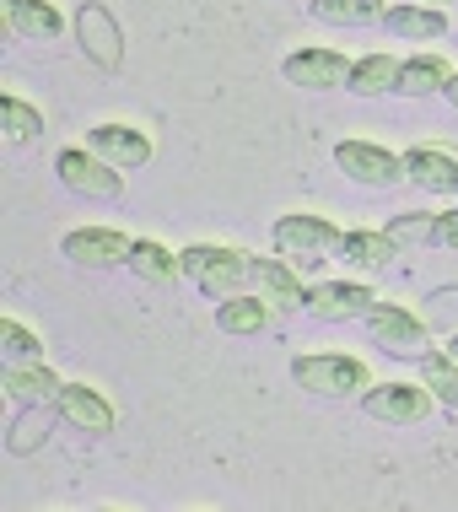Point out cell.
<instances>
[{
	"label": "cell",
	"instance_id": "9",
	"mask_svg": "<svg viewBox=\"0 0 458 512\" xmlns=\"http://www.w3.org/2000/svg\"><path fill=\"white\" fill-rule=\"evenodd\" d=\"M130 248L135 243L114 227H81L60 243V254L71 259V265H130Z\"/></svg>",
	"mask_w": 458,
	"mask_h": 512
},
{
	"label": "cell",
	"instance_id": "28",
	"mask_svg": "<svg viewBox=\"0 0 458 512\" xmlns=\"http://www.w3.org/2000/svg\"><path fill=\"white\" fill-rule=\"evenodd\" d=\"M388 238L394 243H437V216H399L388 227Z\"/></svg>",
	"mask_w": 458,
	"mask_h": 512
},
{
	"label": "cell",
	"instance_id": "10",
	"mask_svg": "<svg viewBox=\"0 0 458 512\" xmlns=\"http://www.w3.org/2000/svg\"><path fill=\"white\" fill-rule=\"evenodd\" d=\"M372 297L367 286H356V281H324V286H313L308 292V308L313 318H324V324H340V318H356V313H372Z\"/></svg>",
	"mask_w": 458,
	"mask_h": 512
},
{
	"label": "cell",
	"instance_id": "5",
	"mask_svg": "<svg viewBox=\"0 0 458 512\" xmlns=\"http://www.w3.org/2000/svg\"><path fill=\"white\" fill-rule=\"evenodd\" d=\"M335 162H340V173H351L367 189H388L405 178V157H394L388 146H372V141H340Z\"/></svg>",
	"mask_w": 458,
	"mask_h": 512
},
{
	"label": "cell",
	"instance_id": "15",
	"mask_svg": "<svg viewBox=\"0 0 458 512\" xmlns=\"http://www.w3.org/2000/svg\"><path fill=\"white\" fill-rule=\"evenodd\" d=\"M76 27H81V44H87V54L103 71H114L119 65V27H114V17H108L103 6H81V17H76Z\"/></svg>",
	"mask_w": 458,
	"mask_h": 512
},
{
	"label": "cell",
	"instance_id": "7",
	"mask_svg": "<svg viewBox=\"0 0 458 512\" xmlns=\"http://www.w3.org/2000/svg\"><path fill=\"white\" fill-rule=\"evenodd\" d=\"M362 410L372 415V421H388V426H415V421H426V410H432V389L383 383V389H367Z\"/></svg>",
	"mask_w": 458,
	"mask_h": 512
},
{
	"label": "cell",
	"instance_id": "33",
	"mask_svg": "<svg viewBox=\"0 0 458 512\" xmlns=\"http://www.w3.org/2000/svg\"><path fill=\"white\" fill-rule=\"evenodd\" d=\"M421 6H437V11H442V6H448V0H421Z\"/></svg>",
	"mask_w": 458,
	"mask_h": 512
},
{
	"label": "cell",
	"instance_id": "27",
	"mask_svg": "<svg viewBox=\"0 0 458 512\" xmlns=\"http://www.w3.org/2000/svg\"><path fill=\"white\" fill-rule=\"evenodd\" d=\"M0 351H6V362H33L44 345H38V335L22 329L17 318H0Z\"/></svg>",
	"mask_w": 458,
	"mask_h": 512
},
{
	"label": "cell",
	"instance_id": "31",
	"mask_svg": "<svg viewBox=\"0 0 458 512\" xmlns=\"http://www.w3.org/2000/svg\"><path fill=\"white\" fill-rule=\"evenodd\" d=\"M442 92H448V103L458 108V76H448V87H442Z\"/></svg>",
	"mask_w": 458,
	"mask_h": 512
},
{
	"label": "cell",
	"instance_id": "16",
	"mask_svg": "<svg viewBox=\"0 0 458 512\" xmlns=\"http://www.w3.org/2000/svg\"><path fill=\"white\" fill-rule=\"evenodd\" d=\"M6 27L22 38H60L65 22L49 0H6Z\"/></svg>",
	"mask_w": 458,
	"mask_h": 512
},
{
	"label": "cell",
	"instance_id": "24",
	"mask_svg": "<svg viewBox=\"0 0 458 512\" xmlns=\"http://www.w3.org/2000/svg\"><path fill=\"white\" fill-rule=\"evenodd\" d=\"M421 378H426V389H432L437 405L458 410V362L448 351H426L421 356Z\"/></svg>",
	"mask_w": 458,
	"mask_h": 512
},
{
	"label": "cell",
	"instance_id": "23",
	"mask_svg": "<svg viewBox=\"0 0 458 512\" xmlns=\"http://www.w3.org/2000/svg\"><path fill=\"white\" fill-rule=\"evenodd\" d=\"M399 81V60H388V54H367V60L351 65V81L345 87L362 92V98H378V92H388Z\"/></svg>",
	"mask_w": 458,
	"mask_h": 512
},
{
	"label": "cell",
	"instance_id": "12",
	"mask_svg": "<svg viewBox=\"0 0 458 512\" xmlns=\"http://www.w3.org/2000/svg\"><path fill=\"white\" fill-rule=\"evenodd\" d=\"M405 178L421 189H432V195H458V157L437 146H410L405 151Z\"/></svg>",
	"mask_w": 458,
	"mask_h": 512
},
{
	"label": "cell",
	"instance_id": "19",
	"mask_svg": "<svg viewBox=\"0 0 458 512\" xmlns=\"http://www.w3.org/2000/svg\"><path fill=\"white\" fill-rule=\"evenodd\" d=\"M270 324V308H265V297H227L216 308V329L221 335H259V329Z\"/></svg>",
	"mask_w": 458,
	"mask_h": 512
},
{
	"label": "cell",
	"instance_id": "11",
	"mask_svg": "<svg viewBox=\"0 0 458 512\" xmlns=\"http://www.w3.org/2000/svg\"><path fill=\"white\" fill-rule=\"evenodd\" d=\"M87 146L97 151L103 162H114V168H146L151 162V141L141 130H130V124H97V130L87 135Z\"/></svg>",
	"mask_w": 458,
	"mask_h": 512
},
{
	"label": "cell",
	"instance_id": "13",
	"mask_svg": "<svg viewBox=\"0 0 458 512\" xmlns=\"http://www.w3.org/2000/svg\"><path fill=\"white\" fill-rule=\"evenodd\" d=\"M248 286L265 302H275V308H302V302H308V292L297 286V275H291V265H281V259H248Z\"/></svg>",
	"mask_w": 458,
	"mask_h": 512
},
{
	"label": "cell",
	"instance_id": "2",
	"mask_svg": "<svg viewBox=\"0 0 458 512\" xmlns=\"http://www.w3.org/2000/svg\"><path fill=\"white\" fill-rule=\"evenodd\" d=\"M291 378L308 394L340 399V394L367 389V362H356V356H297V362H291Z\"/></svg>",
	"mask_w": 458,
	"mask_h": 512
},
{
	"label": "cell",
	"instance_id": "30",
	"mask_svg": "<svg viewBox=\"0 0 458 512\" xmlns=\"http://www.w3.org/2000/svg\"><path fill=\"white\" fill-rule=\"evenodd\" d=\"M432 302H437V308H432V324H437V318H453V313H458V286H453V292H437Z\"/></svg>",
	"mask_w": 458,
	"mask_h": 512
},
{
	"label": "cell",
	"instance_id": "26",
	"mask_svg": "<svg viewBox=\"0 0 458 512\" xmlns=\"http://www.w3.org/2000/svg\"><path fill=\"white\" fill-rule=\"evenodd\" d=\"M0 114H6V141H27V135L44 130V114H38V108H27L17 92H6V98H0Z\"/></svg>",
	"mask_w": 458,
	"mask_h": 512
},
{
	"label": "cell",
	"instance_id": "17",
	"mask_svg": "<svg viewBox=\"0 0 458 512\" xmlns=\"http://www.w3.org/2000/svg\"><path fill=\"white\" fill-rule=\"evenodd\" d=\"M65 383L54 378L49 367H22V362H11L6 367V394L17 399V405H49V399H60Z\"/></svg>",
	"mask_w": 458,
	"mask_h": 512
},
{
	"label": "cell",
	"instance_id": "8",
	"mask_svg": "<svg viewBox=\"0 0 458 512\" xmlns=\"http://www.w3.org/2000/svg\"><path fill=\"white\" fill-rule=\"evenodd\" d=\"M281 71H286L291 87L329 92V87H340V81H351V60H345L340 49H302V54H291Z\"/></svg>",
	"mask_w": 458,
	"mask_h": 512
},
{
	"label": "cell",
	"instance_id": "22",
	"mask_svg": "<svg viewBox=\"0 0 458 512\" xmlns=\"http://www.w3.org/2000/svg\"><path fill=\"white\" fill-rule=\"evenodd\" d=\"M313 17L329 22V27H367V22H383V0H313Z\"/></svg>",
	"mask_w": 458,
	"mask_h": 512
},
{
	"label": "cell",
	"instance_id": "14",
	"mask_svg": "<svg viewBox=\"0 0 458 512\" xmlns=\"http://www.w3.org/2000/svg\"><path fill=\"white\" fill-rule=\"evenodd\" d=\"M60 410H65V421L81 426V432H114V410H108V399L97 389H87V383H65Z\"/></svg>",
	"mask_w": 458,
	"mask_h": 512
},
{
	"label": "cell",
	"instance_id": "29",
	"mask_svg": "<svg viewBox=\"0 0 458 512\" xmlns=\"http://www.w3.org/2000/svg\"><path fill=\"white\" fill-rule=\"evenodd\" d=\"M437 243L442 248H458V211H442L437 216Z\"/></svg>",
	"mask_w": 458,
	"mask_h": 512
},
{
	"label": "cell",
	"instance_id": "18",
	"mask_svg": "<svg viewBox=\"0 0 458 512\" xmlns=\"http://www.w3.org/2000/svg\"><path fill=\"white\" fill-rule=\"evenodd\" d=\"M448 65L437 60V54H415V60H399V81L394 92H405V98H426V92H442L448 87Z\"/></svg>",
	"mask_w": 458,
	"mask_h": 512
},
{
	"label": "cell",
	"instance_id": "32",
	"mask_svg": "<svg viewBox=\"0 0 458 512\" xmlns=\"http://www.w3.org/2000/svg\"><path fill=\"white\" fill-rule=\"evenodd\" d=\"M448 356H453V362H458V335H453V345H448Z\"/></svg>",
	"mask_w": 458,
	"mask_h": 512
},
{
	"label": "cell",
	"instance_id": "1",
	"mask_svg": "<svg viewBox=\"0 0 458 512\" xmlns=\"http://www.w3.org/2000/svg\"><path fill=\"white\" fill-rule=\"evenodd\" d=\"M345 232L335 227V221H324V216H281L275 221V248H281L286 259H297V265H318L324 254H335Z\"/></svg>",
	"mask_w": 458,
	"mask_h": 512
},
{
	"label": "cell",
	"instance_id": "21",
	"mask_svg": "<svg viewBox=\"0 0 458 512\" xmlns=\"http://www.w3.org/2000/svg\"><path fill=\"white\" fill-rule=\"evenodd\" d=\"M394 238L388 232H345L340 238V254H345V265H356V270H383L388 259H394Z\"/></svg>",
	"mask_w": 458,
	"mask_h": 512
},
{
	"label": "cell",
	"instance_id": "6",
	"mask_svg": "<svg viewBox=\"0 0 458 512\" xmlns=\"http://www.w3.org/2000/svg\"><path fill=\"white\" fill-rule=\"evenodd\" d=\"M367 324H372V340H378L383 351H394V356H426V345H432L421 318L394 308V302H372Z\"/></svg>",
	"mask_w": 458,
	"mask_h": 512
},
{
	"label": "cell",
	"instance_id": "25",
	"mask_svg": "<svg viewBox=\"0 0 458 512\" xmlns=\"http://www.w3.org/2000/svg\"><path fill=\"white\" fill-rule=\"evenodd\" d=\"M130 270H135V275H146V281H157V286H173V275L184 270V265H178V259H173L162 243L135 238V248H130Z\"/></svg>",
	"mask_w": 458,
	"mask_h": 512
},
{
	"label": "cell",
	"instance_id": "20",
	"mask_svg": "<svg viewBox=\"0 0 458 512\" xmlns=\"http://www.w3.org/2000/svg\"><path fill=\"white\" fill-rule=\"evenodd\" d=\"M383 27L394 38H442L448 33V17H442L437 6H394L383 17Z\"/></svg>",
	"mask_w": 458,
	"mask_h": 512
},
{
	"label": "cell",
	"instance_id": "3",
	"mask_svg": "<svg viewBox=\"0 0 458 512\" xmlns=\"http://www.w3.org/2000/svg\"><path fill=\"white\" fill-rule=\"evenodd\" d=\"M178 265H184L189 281H200L205 292H238L248 281V254L238 248H211V243H194L178 254Z\"/></svg>",
	"mask_w": 458,
	"mask_h": 512
},
{
	"label": "cell",
	"instance_id": "4",
	"mask_svg": "<svg viewBox=\"0 0 458 512\" xmlns=\"http://www.w3.org/2000/svg\"><path fill=\"white\" fill-rule=\"evenodd\" d=\"M60 178H65V189H76V195H87V200H119L124 195V178H119V168L114 162H103L97 151L87 146V151H60Z\"/></svg>",
	"mask_w": 458,
	"mask_h": 512
}]
</instances>
